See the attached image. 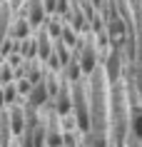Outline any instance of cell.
Listing matches in <instances>:
<instances>
[{
  "instance_id": "obj_8",
  "label": "cell",
  "mask_w": 142,
  "mask_h": 147,
  "mask_svg": "<svg viewBox=\"0 0 142 147\" xmlns=\"http://www.w3.org/2000/svg\"><path fill=\"white\" fill-rule=\"evenodd\" d=\"M55 97H57V112H55V115H57V117L70 115V110H72V97H70V92H67V87H60Z\"/></svg>"
},
{
  "instance_id": "obj_4",
  "label": "cell",
  "mask_w": 142,
  "mask_h": 147,
  "mask_svg": "<svg viewBox=\"0 0 142 147\" xmlns=\"http://www.w3.org/2000/svg\"><path fill=\"white\" fill-rule=\"evenodd\" d=\"M8 122H10V132L13 135H23L25 132V117L17 105H8Z\"/></svg>"
},
{
  "instance_id": "obj_5",
  "label": "cell",
  "mask_w": 142,
  "mask_h": 147,
  "mask_svg": "<svg viewBox=\"0 0 142 147\" xmlns=\"http://www.w3.org/2000/svg\"><path fill=\"white\" fill-rule=\"evenodd\" d=\"M20 45H17V53H20V57L23 60H35L38 57V42H35V38H23V40H17Z\"/></svg>"
},
{
  "instance_id": "obj_2",
  "label": "cell",
  "mask_w": 142,
  "mask_h": 147,
  "mask_svg": "<svg viewBox=\"0 0 142 147\" xmlns=\"http://www.w3.org/2000/svg\"><path fill=\"white\" fill-rule=\"evenodd\" d=\"M25 3H28V5H25V13H28L30 28L42 25V20H45V3H42V0H25Z\"/></svg>"
},
{
  "instance_id": "obj_10",
  "label": "cell",
  "mask_w": 142,
  "mask_h": 147,
  "mask_svg": "<svg viewBox=\"0 0 142 147\" xmlns=\"http://www.w3.org/2000/svg\"><path fill=\"white\" fill-rule=\"evenodd\" d=\"M3 100H5V105H15V100H17L15 80H13V82H8V85H3Z\"/></svg>"
},
{
  "instance_id": "obj_7",
  "label": "cell",
  "mask_w": 142,
  "mask_h": 147,
  "mask_svg": "<svg viewBox=\"0 0 142 147\" xmlns=\"http://www.w3.org/2000/svg\"><path fill=\"white\" fill-rule=\"evenodd\" d=\"M35 42H38V60H47V57L52 55V45H50V42H52V38L45 32V28L40 30V35L35 38Z\"/></svg>"
},
{
  "instance_id": "obj_12",
  "label": "cell",
  "mask_w": 142,
  "mask_h": 147,
  "mask_svg": "<svg viewBox=\"0 0 142 147\" xmlns=\"http://www.w3.org/2000/svg\"><path fill=\"white\" fill-rule=\"evenodd\" d=\"M42 23H45V32H47L52 40L60 38V30H63V25L57 23V20H42Z\"/></svg>"
},
{
  "instance_id": "obj_14",
  "label": "cell",
  "mask_w": 142,
  "mask_h": 147,
  "mask_svg": "<svg viewBox=\"0 0 142 147\" xmlns=\"http://www.w3.org/2000/svg\"><path fill=\"white\" fill-rule=\"evenodd\" d=\"M110 80L112 82L117 80V57H115V55L110 57Z\"/></svg>"
},
{
  "instance_id": "obj_3",
  "label": "cell",
  "mask_w": 142,
  "mask_h": 147,
  "mask_svg": "<svg viewBox=\"0 0 142 147\" xmlns=\"http://www.w3.org/2000/svg\"><path fill=\"white\" fill-rule=\"evenodd\" d=\"M28 102H30V110H38L42 102H47V87H45V80L42 78L38 82H32L30 92H28Z\"/></svg>"
},
{
  "instance_id": "obj_11",
  "label": "cell",
  "mask_w": 142,
  "mask_h": 147,
  "mask_svg": "<svg viewBox=\"0 0 142 147\" xmlns=\"http://www.w3.org/2000/svg\"><path fill=\"white\" fill-rule=\"evenodd\" d=\"M13 80H15V70H13V65H10V62H0V82L8 85V82H13Z\"/></svg>"
},
{
  "instance_id": "obj_15",
  "label": "cell",
  "mask_w": 142,
  "mask_h": 147,
  "mask_svg": "<svg viewBox=\"0 0 142 147\" xmlns=\"http://www.w3.org/2000/svg\"><path fill=\"white\" fill-rule=\"evenodd\" d=\"M0 110H5V100H3V87H0Z\"/></svg>"
},
{
  "instance_id": "obj_6",
  "label": "cell",
  "mask_w": 142,
  "mask_h": 147,
  "mask_svg": "<svg viewBox=\"0 0 142 147\" xmlns=\"http://www.w3.org/2000/svg\"><path fill=\"white\" fill-rule=\"evenodd\" d=\"M30 23H28V18H17L15 23H10V28H8V35L10 38H15V40H23V38H28L30 35Z\"/></svg>"
},
{
  "instance_id": "obj_1",
  "label": "cell",
  "mask_w": 142,
  "mask_h": 147,
  "mask_svg": "<svg viewBox=\"0 0 142 147\" xmlns=\"http://www.w3.org/2000/svg\"><path fill=\"white\" fill-rule=\"evenodd\" d=\"M77 42H80V60H77V65H80V72L87 78V75H92L95 65H97V50H95L92 38H87V40L77 38Z\"/></svg>"
},
{
  "instance_id": "obj_13",
  "label": "cell",
  "mask_w": 142,
  "mask_h": 147,
  "mask_svg": "<svg viewBox=\"0 0 142 147\" xmlns=\"http://www.w3.org/2000/svg\"><path fill=\"white\" fill-rule=\"evenodd\" d=\"M132 132H135L137 140H142V110H135L132 112Z\"/></svg>"
},
{
  "instance_id": "obj_9",
  "label": "cell",
  "mask_w": 142,
  "mask_h": 147,
  "mask_svg": "<svg viewBox=\"0 0 142 147\" xmlns=\"http://www.w3.org/2000/svg\"><path fill=\"white\" fill-rule=\"evenodd\" d=\"M60 42H63L65 47H75L77 45V35H75V30H72L70 25H63V30H60Z\"/></svg>"
}]
</instances>
